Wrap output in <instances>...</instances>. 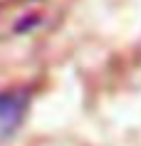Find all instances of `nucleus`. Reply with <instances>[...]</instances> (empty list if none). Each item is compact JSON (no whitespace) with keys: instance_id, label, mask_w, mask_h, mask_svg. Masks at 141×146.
I'll return each instance as SVG.
<instances>
[{"instance_id":"nucleus-1","label":"nucleus","mask_w":141,"mask_h":146,"mask_svg":"<svg viewBox=\"0 0 141 146\" xmlns=\"http://www.w3.org/2000/svg\"><path fill=\"white\" fill-rule=\"evenodd\" d=\"M27 107H30V92L27 89L0 92V141H5L23 124Z\"/></svg>"}]
</instances>
